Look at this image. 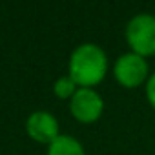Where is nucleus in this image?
Returning <instances> with one entry per match:
<instances>
[{"instance_id":"nucleus-1","label":"nucleus","mask_w":155,"mask_h":155,"mask_svg":"<svg viewBox=\"0 0 155 155\" xmlns=\"http://www.w3.org/2000/svg\"><path fill=\"white\" fill-rule=\"evenodd\" d=\"M108 73V57L104 49L93 42L77 46L69 57L68 75L79 88H93Z\"/></svg>"},{"instance_id":"nucleus-7","label":"nucleus","mask_w":155,"mask_h":155,"mask_svg":"<svg viewBox=\"0 0 155 155\" xmlns=\"http://www.w3.org/2000/svg\"><path fill=\"white\" fill-rule=\"evenodd\" d=\"M77 90H79V86L75 84V81L71 79L69 75H62V77H58V79L55 81V84H53V91H55V95L58 97V99H69L71 101V97L77 93Z\"/></svg>"},{"instance_id":"nucleus-4","label":"nucleus","mask_w":155,"mask_h":155,"mask_svg":"<svg viewBox=\"0 0 155 155\" xmlns=\"http://www.w3.org/2000/svg\"><path fill=\"white\" fill-rule=\"evenodd\" d=\"M69 111L79 122L91 124L101 119L104 101L93 88H79L69 101Z\"/></svg>"},{"instance_id":"nucleus-5","label":"nucleus","mask_w":155,"mask_h":155,"mask_svg":"<svg viewBox=\"0 0 155 155\" xmlns=\"http://www.w3.org/2000/svg\"><path fill=\"white\" fill-rule=\"evenodd\" d=\"M26 131L28 135L40 142V144H51L60 133L58 130V120L55 119L53 113L49 111H44V110H38V111H33L28 120H26Z\"/></svg>"},{"instance_id":"nucleus-3","label":"nucleus","mask_w":155,"mask_h":155,"mask_svg":"<svg viewBox=\"0 0 155 155\" xmlns=\"http://www.w3.org/2000/svg\"><path fill=\"white\" fill-rule=\"evenodd\" d=\"M148 62L144 57L130 51V53H122L115 64H113V75L120 86L124 88H137L140 86L144 81H148Z\"/></svg>"},{"instance_id":"nucleus-6","label":"nucleus","mask_w":155,"mask_h":155,"mask_svg":"<svg viewBox=\"0 0 155 155\" xmlns=\"http://www.w3.org/2000/svg\"><path fill=\"white\" fill-rule=\"evenodd\" d=\"M48 155H86L84 146L71 135H58L49 146Z\"/></svg>"},{"instance_id":"nucleus-8","label":"nucleus","mask_w":155,"mask_h":155,"mask_svg":"<svg viewBox=\"0 0 155 155\" xmlns=\"http://www.w3.org/2000/svg\"><path fill=\"white\" fill-rule=\"evenodd\" d=\"M146 97H148V102L155 108V73L150 75V79L146 81Z\"/></svg>"},{"instance_id":"nucleus-2","label":"nucleus","mask_w":155,"mask_h":155,"mask_svg":"<svg viewBox=\"0 0 155 155\" xmlns=\"http://www.w3.org/2000/svg\"><path fill=\"white\" fill-rule=\"evenodd\" d=\"M126 42L133 53L140 57L155 55V15L139 13L126 26Z\"/></svg>"}]
</instances>
